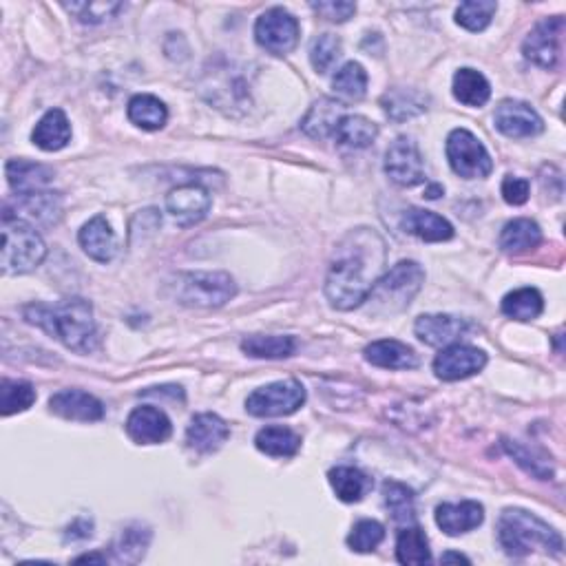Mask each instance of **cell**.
<instances>
[{"label":"cell","instance_id":"obj_1","mask_svg":"<svg viewBox=\"0 0 566 566\" xmlns=\"http://www.w3.org/2000/svg\"><path fill=\"white\" fill-rule=\"evenodd\" d=\"M385 268V244L370 228H359L345 237L334 253L328 277L326 297L332 308L354 310L368 301L374 283Z\"/></svg>","mask_w":566,"mask_h":566},{"label":"cell","instance_id":"obj_2","mask_svg":"<svg viewBox=\"0 0 566 566\" xmlns=\"http://www.w3.org/2000/svg\"><path fill=\"white\" fill-rule=\"evenodd\" d=\"M23 314L27 323L45 330L49 337H54L73 352L89 354L91 350H96L98 328L96 321H93L91 303L85 299H62L56 306L31 303L23 310Z\"/></svg>","mask_w":566,"mask_h":566},{"label":"cell","instance_id":"obj_3","mask_svg":"<svg viewBox=\"0 0 566 566\" xmlns=\"http://www.w3.org/2000/svg\"><path fill=\"white\" fill-rule=\"evenodd\" d=\"M498 540L511 558H524L533 549L560 555L564 549L560 533L524 509H505L500 513Z\"/></svg>","mask_w":566,"mask_h":566},{"label":"cell","instance_id":"obj_4","mask_svg":"<svg viewBox=\"0 0 566 566\" xmlns=\"http://www.w3.org/2000/svg\"><path fill=\"white\" fill-rule=\"evenodd\" d=\"M45 241L29 222L3 211V266L5 275H25L43 264Z\"/></svg>","mask_w":566,"mask_h":566},{"label":"cell","instance_id":"obj_5","mask_svg":"<svg viewBox=\"0 0 566 566\" xmlns=\"http://www.w3.org/2000/svg\"><path fill=\"white\" fill-rule=\"evenodd\" d=\"M425 283V270L416 261H398V264L374 283L370 301L376 310L401 312L410 306Z\"/></svg>","mask_w":566,"mask_h":566},{"label":"cell","instance_id":"obj_6","mask_svg":"<svg viewBox=\"0 0 566 566\" xmlns=\"http://www.w3.org/2000/svg\"><path fill=\"white\" fill-rule=\"evenodd\" d=\"M175 299L191 308H219L237 295L235 279L226 272H186L171 283Z\"/></svg>","mask_w":566,"mask_h":566},{"label":"cell","instance_id":"obj_7","mask_svg":"<svg viewBox=\"0 0 566 566\" xmlns=\"http://www.w3.org/2000/svg\"><path fill=\"white\" fill-rule=\"evenodd\" d=\"M447 160L452 171L465 180H478V177H487L494 171V162L474 133L467 129H454L447 138Z\"/></svg>","mask_w":566,"mask_h":566},{"label":"cell","instance_id":"obj_8","mask_svg":"<svg viewBox=\"0 0 566 566\" xmlns=\"http://www.w3.org/2000/svg\"><path fill=\"white\" fill-rule=\"evenodd\" d=\"M303 403H306V387L295 379H288L259 387V390L248 396L246 410L248 414L259 418L290 416L295 414Z\"/></svg>","mask_w":566,"mask_h":566},{"label":"cell","instance_id":"obj_9","mask_svg":"<svg viewBox=\"0 0 566 566\" xmlns=\"http://www.w3.org/2000/svg\"><path fill=\"white\" fill-rule=\"evenodd\" d=\"M255 38L272 56H288L299 43L297 18L283 7H272L257 18Z\"/></svg>","mask_w":566,"mask_h":566},{"label":"cell","instance_id":"obj_10","mask_svg":"<svg viewBox=\"0 0 566 566\" xmlns=\"http://www.w3.org/2000/svg\"><path fill=\"white\" fill-rule=\"evenodd\" d=\"M564 29L566 25L562 16L540 20V23L531 29L527 40H524L522 45L524 56H527L533 65H538L542 69L558 67L562 56Z\"/></svg>","mask_w":566,"mask_h":566},{"label":"cell","instance_id":"obj_11","mask_svg":"<svg viewBox=\"0 0 566 566\" xmlns=\"http://www.w3.org/2000/svg\"><path fill=\"white\" fill-rule=\"evenodd\" d=\"M385 173L398 186L412 188L425 182L423 155L412 138H396L385 153Z\"/></svg>","mask_w":566,"mask_h":566},{"label":"cell","instance_id":"obj_12","mask_svg":"<svg viewBox=\"0 0 566 566\" xmlns=\"http://www.w3.org/2000/svg\"><path fill=\"white\" fill-rule=\"evenodd\" d=\"M487 354L474 345L452 343L445 345L434 359V372L440 381H463L485 370Z\"/></svg>","mask_w":566,"mask_h":566},{"label":"cell","instance_id":"obj_13","mask_svg":"<svg viewBox=\"0 0 566 566\" xmlns=\"http://www.w3.org/2000/svg\"><path fill=\"white\" fill-rule=\"evenodd\" d=\"M496 129L507 138H536L544 131V122L536 109L518 100H505L496 109Z\"/></svg>","mask_w":566,"mask_h":566},{"label":"cell","instance_id":"obj_14","mask_svg":"<svg viewBox=\"0 0 566 566\" xmlns=\"http://www.w3.org/2000/svg\"><path fill=\"white\" fill-rule=\"evenodd\" d=\"M166 208L180 226H193L211 211V195L199 184L177 186L166 195Z\"/></svg>","mask_w":566,"mask_h":566},{"label":"cell","instance_id":"obj_15","mask_svg":"<svg viewBox=\"0 0 566 566\" xmlns=\"http://www.w3.org/2000/svg\"><path fill=\"white\" fill-rule=\"evenodd\" d=\"M127 434L138 445H160L173 434V425L162 410L151 405L135 407L127 418Z\"/></svg>","mask_w":566,"mask_h":566},{"label":"cell","instance_id":"obj_16","mask_svg":"<svg viewBox=\"0 0 566 566\" xmlns=\"http://www.w3.org/2000/svg\"><path fill=\"white\" fill-rule=\"evenodd\" d=\"M416 337L432 348H445L458 339H463L469 332V323L465 319L452 317V314H423L414 323Z\"/></svg>","mask_w":566,"mask_h":566},{"label":"cell","instance_id":"obj_17","mask_svg":"<svg viewBox=\"0 0 566 566\" xmlns=\"http://www.w3.org/2000/svg\"><path fill=\"white\" fill-rule=\"evenodd\" d=\"M51 412L67 421L96 423L104 418V405L96 396L82 390H62L49 398Z\"/></svg>","mask_w":566,"mask_h":566},{"label":"cell","instance_id":"obj_18","mask_svg":"<svg viewBox=\"0 0 566 566\" xmlns=\"http://www.w3.org/2000/svg\"><path fill=\"white\" fill-rule=\"evenodd\" d=\"M3 211L12 213L14 217L25 219V222H36L43 226H51L56 224L62 213V202L58 193H45V191H36V193H18L16 197V208H3Z\"/></svg>","mask_w":566,"mask_h":566},{"label":"cell","instance_id":"obj_19","mask_svg":"<svg viewBox=\"0 0 566 566\" xmlns=\"http://www.w3.org/2000/svg\"><path fill=\"white\" fill-rule=\"evenodd\" d=\"M230 436V427L217 414H197L186 429V443L199 454L217 452Z\"/></svg>","mask_w":566,"mask_h":566},{"label":"cell","instance_id":"obj_20","mask_svg":"<svg viewBox=\"0 0 566 566\" xmlns=\"http://www.w3.org/2000/svg\"><path fill=\"white\" fill-rule=\"evenodd\" d=\"M485 520V509L476 500L463 502H443L436 507V524L447 536H460V533L474 531Z\"/></svg>","mask_w":566,"mask_h":566},{"label":"cell","instance_id":"obj_21","mask_svg":"<svg viewBox=\"0 0 566 566\" xmlns=\"http://www.w3.org/2000/svg\"><path fill=\"white\" fill-rule=\"evenodd\" d=\"M401 228L418 239L429 241V244H438V241H447L454 237V226L432 211H423V208H407L401 217Z\"/></svg>","mask_w":566,"mask_h":566},{"label":"cell","instance_id":"obj_22","mask_svg":"<svg viewBox=\"0 0 566 566\" xmlns=\"http://www.w3.org/2000/svg\"><path fill=\"white\" fill-rule=\"evenodd\" d=\"M365 361L383 370H412L418 365L416 352L396 339H381L365 348Z\"/></svg>","mask_w":566,"mask_h":566},{"label":"cell","instance_id":"obj_23","mask_svg":"<svg viewBox=\"0 0 566 566\" xmlns=\"http://www.w3.org/2000/svg\"><path fill=\"white\" fill-rule=\"evenodd\" d=\"M78 241H80L82 250H85L91 259L100 261V264H107V261H111L115 257V250H118V241H115L113 230L102 215L93 217L91 222L82 226Z\"/></svg>","mask_w":566,"mask_h":566},{"label":"cell","instance_id":"obj_24","mask_svg":"<svg viewBox=\"0 0 566 566\" xmlns=\"http://www.w3.org/2000/svg\"><path fill=\"white\" fill-rule=\"evenodd\" d=\"M343 115H345V107L339 100L321 98L310 107L308 115L301 122V129L314 140L330 138V135H334V131H337Z\"/></svg>","mask_w":566,"mask_h":566},{"label":"cell","instance_id":"obj_25","mask_svg":"<svg viewBox=\"0 0 566 566\" xmlns=\"http://www.w3.org/2000/svg\"><path fill=\"white\" fill-rule=\"evenodd\" d=\"M31 140L43 151H60L65 149L71 140V124L62 109L47 111L36 124Z\"/></svg>","mask_w":566,"mask_h":566},{"label":"cell","instance_id":"obj_26","mask_svg":"<svg viewBox=\"0 0 566 566\" xmlns=\"http://www.w3.org/2000/svg\"><path fill=\"white\" fill-rule=\"evenodd\" d=\"M7 182L18 193H36L54 180V169L45 164L27 162V160H9L5 166Z\"/></svg>","mask_w":566,"mask_h":566},{"label":"cell","instance_id":"obj_27","mask_svg":"<svg viewBox=\"0 0 566 566\" xmlns=\"http://www.w3.org/2000/svg\"><path fill=\"white\" fill-rule=\"evenodd\" d=\"M542 244V230L533 219H513L500 233V248L509 255H522Z\"/></svg>","mask_w":566,"mask_h":566},{"label":"cell","instance_id":"obj_28","mask_svg":"<svg viewBox=\"0 0 566 566\" xmlns=\"http://www.w3.org/2000/svg\"><path fill=\"white\" fill-rule=\"evenodd\" d=\"M255 445L259 452H264L266 456L290 458L301 449V436L297 432H292L290 427L272 425V427H264L255 436Z\"/></svg>","mask_w":566,"mask_h":566},{"label":"cell","instance_id":"obj_29","mask_svg":"<svg viewBox=\"0 0 566 566\" xmlns=\"http://www.w3.org/2000/svg\"><path fill=\"white\" fill-rule=\"evenodd\" d=\"M127 115L135 127L144 131H160L169 120L166 104L160 98L149 96V93H140V96L131 98Z\"/></svg>","mask_w":566,"mask_h":566},{"label":"cell","instance_id":"obj_30","mask_svg":"<svg viewBox=\"0 0 566 566\" xmlns=\"http://www.w3.org/2000/svg\"><path fill=\"white\" fill-rule=\"evenodd\" d=\"M454 96L465 107H482L491 98V85L487 78L476 69H458L454 76Z\"/></svg>","mask_w":566,"mask_h":566},{"label":"cell","instance_id":"obj_31","mask_svg":"<svg viewBox=\"0 0 566 566\" xmlns=\"http://www.w3.org/2000/svg\"><path fill=\"white\" fill-rule=\"evenodd\" d=\"M330 485L343 502H359L372 489V478L356 467H334L328 474Z\"/></svg>","mask_w":566,"mask_h":566},{"label":"cell","instance_id":"obj_32","mask_svg":"<svg viewBox=\"0 0 566 566\" xmlns=\"http://www.w3.org/2000/svg\"><path fill=\"white\" fill-rule=\"evenodd\" d=\"M379 135V127L363 115H343L334 138L348 149H368Z\"/></svg>","mask_w":566,"mask_h":566},{"label":"cell","instance_id":"obj_33","mask_svg":"<svg viewBox=\"0 0 566 566\" xmlns=\"http://www.w3.org/2000/svg\"><path fill=\"white\" fill-rule=\"evenodd\" d=\"M241 350L255 359H288L295 354L297 341L295 337H279V334H253L241 341Z\"/></svg>","mask_w":566,"mask_h":566},{"label":"cell","instance_id":"obj_34","mask_svg":"<svg viewBox=\"0 0 566 566\" xmlns=\"http://www.w3.org/2000/svg\"><path fill=\"white\" fill-rule=\"evenodd\" d=\"M381 104H383L385 113L396 122L416 118V115H421V113L427 111V98L423 96V93H418L414 89L387 91L383 100H381Z\"/></svg>","mask_w":566,"mask_h":566},{"label":"cell","instance_id":"obj_35","mask_svg":"<svg viewBox=\"0 0 566 566\" xmlns=\"http://www.w3.org/2000/svg\"><path fill=\"white\" fill-rule=\"evenodd\" d=\"M396 560L401 564H427L432 562V553H429V542L425 531L416 524H407V527L398 533L396 540Z\"/></svg>","mask_w":566,"mask_h":566},{"label":"cell","instance_id":"obj_36","mask_svg":"<svg viewBox=\"0 0 566 566\" xmlns=\"http://www.w3.org/2000/svg\"><path fill=\"white\" fill-rule=\"evenodd\" d=\"M383 500L387 511L398 524H414L416 522V498L414 491L396 480H385Z\"/></svg>","mask_w":566,"mask_h":566},{"label":"cell","instance_id":"obj_37","mask_svg":"<svg viewBox=\"0 0 566 566\" xmlns=\"http://www.w3.org/2000/svg\"><path fill=\"white\" fill-rule=\"evenodd\" d=\"M500 308L509 319L533 321L542 314L544 299L540 295V290H536V288H518V290L509 292V295L502 299Z\"/></svg>","mask_w":566,"mask_h":566},{"label":"cell","instance_id":"obj_38","mask_svg":"<svg viewBox=\"0 0 566 566\" xmlns=\"http://www.w3.org/2000/svg\"><path fill=\"white\" fill-rule=\"evenodd\" d=\"M332 87L337 96L348 102H356L365 96L368 91V73L359 65V62H345V65L334 73Z\"/></svg>","mask_w":566,"mask_h":566},{"label":"cell","instance_id":"obj_39","mask_svg":"<svg viewBox=\"0 0 566 566\" xmlns=\"http://www.w3.org/2000/svg\"><path fill=\"white\" fill-rule=\"evenodd\" d=\"M36 401L34 385L27 381H12L5 379L0 383V414L12 416L18 412L29 410Z\"/></svg>","mask_w":566,"mask_h":566},{"label":"cell","instance_id":"obj_40","mask_svg":"<svg viewBox=\"0 0 566 566\" xmlns=\"http://www.w3.org/2000/svg\"><path fill=\"white\" fill-rule=\"evenodd\" d=\"M498 5L491 0H469L456 9V23L467 31H482L491 25Z\"/></svg>","mask_w":566,"mask_h":566},{"label":"cell","instance_id":"obj_41","mask_svg":"<svg viewBox=\"0 0 566 566\" xmlns=\"http://www.w3.org/2000/svg\"><path fill=\"white\" fill-rule=\"evenodd\" d=\"M151 533L142 527H131L127 531H122L120 540L115 542V558L120 562H140L149 547Z\"/></svg>","mask_w":566,"mask_h":566},{"label":"cell","instance_id":"obj_42","mask_svg":"<svg viewBox=\"0 0 566 566\" xmlns=\"http://www.w3.org/2000/svg\"><path fill=\"white\" fill-rule=\"evenodd\" d=\"M385 540V527L376 520H359L348 536V547L356 553H372Z\"/></svg>","mask_w":566,"mask_h":566},{"label":"cell","instance_id":"obj_43","mask_svg":"<svg viewBox=\"0 0 566 566\" xmlns=\"http://www.w3.org/2000/svg\"><path fill=\"white\" fill-rule=\"evenodd\" d=\"M505 449L509 452V456L516 460V463L527 471V474L536 476L538 480H549L553 476V467L544 456H538L536 452H529L527 447L516 443V440H507Z\"/></svg>","mask_w":566,"mask_h":566},{"label":"cell","instance_id":"obj_44","mask_svg":"<svg viewBox=\"0 0 566 566\" xmlns=\"http://www.w3.org/2000/svg\"><path fill=\"white\" fill-rule=\"evenodd\" d=\"M341 56V40L334 34H321L310 45V62L317 73H326Z\"/></svg>","mask_w":566,"mask_h":566},{"label":"cell","instance_id":"obj_45","mask_svg":"<svg viewBox=\"0 0 566 566\" xmlns=\"http://www.w3.org/2000/svg\"><path fill=\"white\" fill-rule=\"evenodd\" d=\"M71 14H76L80 23L98 25L102 20L111 18L122 9V3H78V5H65Z\"/></svg>","mask_w":566,"mask_h":566},{"label":"cell","instance_id":"obj_46","mask_svg":"<svg viewBox=\"0 0 566 566\" xmlns=\"http://www.w3.org/2000/svg\"><path fill=\"white\" fill-rule=\"evenodd\" d=\"M529 191H531V186L527 180H522V177L507 175L505 180H502V197H505V202L511 206L527 204Z\"/></svg>","mask_w":566,"mask_h":566},{"label":"cell","instance_id":"obj_47","mask_svg":"<svg viewBox=\"0 0 566 566\" xmlns=\"http://www.w3.org/2000/svg\"><path fill=\"white\" fill-rule=\"evenodd\" d=\"M310 7L319 16L332 20V23H345V20L356 14L354 3H334V0H328V3H312Z\"/></svg>","mask_w":566,"mask_h":566},{"label":"cell","instance_id":"obj_48","mask_svg":"<svg viewBox=\"0 0 566 566\" xmlns=\"http://www.w3.org/2000/svg\"><path fill=\"white\" fill-rule=\"evenodd\" d=\"M82 562H100V564H104V562H107V558H104V555H100V553H89V555H80V558H76V564H82Z\"/></svg>","mask_w":566,"mask_h":566},{"label":"cell","instance_id":"obj_49","mask_svg":"<svg viewBox=\"0 0 566 566\" xmlns=\"http://www.w3.org/2000/svg\"><path fill=\"white\" fill-rule=\"evenodd\" d=\"M440 562L443 564H447V562H465V564H469V558H465V555H460V553H443V558H440Z\"/></svg>","mask_w":566,"mask_h":566},{"label":"cell","instance_id":"obj_50","mask_svg":"<svg viewBox=\"0 0 566 566\" xmlns=\"http://www.w3.org/2000/svg\"><path fill=\"white\" fill-rule=\"evenodd\" d=\"M443 193H445V188H443V186H438V184H434V186H429V188H427V197H429V199H438V197L443 195Z\"/></svg>","mask_w":566,"mask_h":566}]
</instances>
